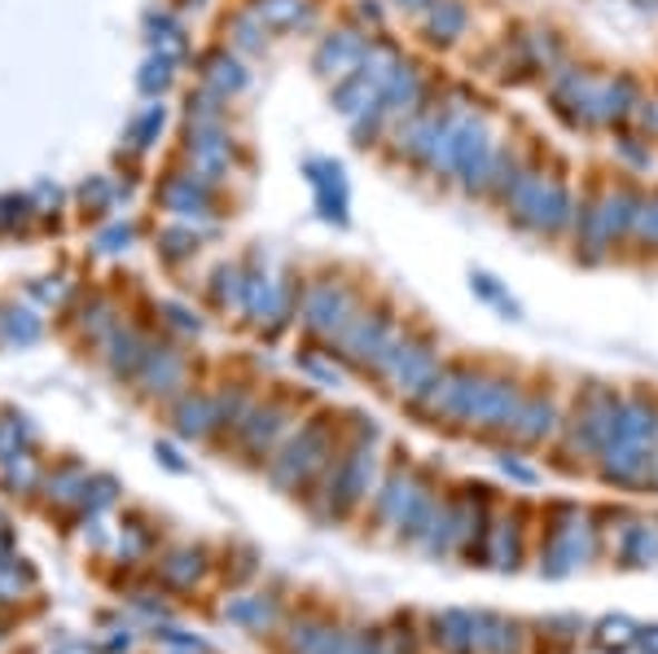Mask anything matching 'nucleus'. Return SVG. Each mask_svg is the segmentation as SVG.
<instances>
[{
    "label": "nucleus",
    "mask_w": 658,
    "mask_h": 654,
    "mask_svg": "<svg viewBox=\"0 0 658 654\" xmlns=\"http://www.w3.org/2000/svg\"><path fill=\"white\" fill-rule=\"evenodd\" d=\"M413 31H418V45H422V49H431V53H452V49H461V45L470 40V31H474V4H470V0H435V4L413 22Z\"/></svg>",
    "instance_id": "obj_12"
},
{
    "label": "nucleus",
    "mask_w": 658,
    "mask_h": 654,
    "mask_svg": "<svg viewBox=\"0 0 658 654\" xmlns=\"http://www.w3.org/2000/svg\"><path fill=\"white\" fill-rule=\"evenodd\" d=\"M347 22H356L369 36H386V27H391V4H386V0H352Z\"/></svg>",
    "instance_id": "obj_23"
},
{
    "label": "nucleus",
    "mask_w": 658,
    "mask_h": 654,
    "mask_svg": "<svg viewBox=\"0 0 658 654\" xmlns=\"http://www.w3.org/2000/svg\"><path fill=\"white\" fill-rule=\"evenodd\" d=\"M601 84L606 71L580 62V58H567L558 71L549 75L540 88H544V101H549V115L571 133V137H601Z\"/></svg>",
    "instance_id": "obj_2"
},
{
    "label": "nucleus",
    "mask_w": 658,
    "mask_h": 654,
    "mask_svg": "<svg viewBox=\"0 0 658 654\" xmlns=\"http://www.w3.org/2000/svg\"><path fill=\"white\" fill-rule=\"evenodd\" d=\"M628 255L658 260V185H646V203H641V216H637V233H632Z\"/></svg>",
    "instance_id": "obj_21"
},
{
    "label": "nucleus",
    "mask_w": 658,
    "mask_h": 654,
    "mask_svg": "<svg viewBox=\"0 0 658 654\" xmlns=\"http://www.w3.org/2000/svg\"><path fill=\"white\" fill-rule=\"evenodd\" d=\"M637 18H658V0H623Z\"/></svg>",
    "instance_id": "obj_26"
},
{
    "label": "nucleus",
    "mask_w": 658,
    "mask_h": 654,
    "mask_svg": "<svg viewBox=\"0 0 658 654\" xmlns=\"http://www.w3.org/2000/svg\"><path fill=\"white\" fill-rule=\"evenodd\" d=\"M610 158H615V172L641 180L658 167V146L650 137H641L637 128H619V133H610Z\"/></svg>",
    "instance_id": "obj_17"
},
{
    "label": "nucleus",
    "mask_w": 658,
    "mask_h": 654,
    "mask_svg": "<svg viewBox=\"0 0 658 654\" xmlns=\"http://www.w3.org/2000/svg\"><path fill=\"white\" fill-rule=\"evenodd\" d=\"M650 92H655V101H658V79H655V84H650Z\"/></svg>",
    "instance_id": "obj_27"
},
{
    "label": "nucleus",
    "mask_w": 658,
    "mask_h": 654,
    "mask_svg": "<svg viewBox=\"0 0 658 654\" xmlns=\"http://www.w3.org/2000/svg\"><path fill=\"white\" fill-rule=\"evenodd\" d=\"M361 312H365V294L343 277H321L303 294V321L325 339H343Z\"/></svg>",
    "instance_id": "obj_5"
},
{
    "label": "nucleus",
    "mask_w": 658,
    "mask_h": 654,
    "mask_svg": "<svg viewBox=\"0 0 658 654\" xmlns=\"http://www.w3.org/2000/svg\"><path fill=\"white\" fill-rule=\"evenodd\" d=\"M439 119L435 128H431V137H426V146L418 149V158L409 163V172L418 176V180H426V185H435V189H452V146H456V128H461V115L465 110H474V106H452L443 92H439ZM483 106V101H479Z\"/></svg>",
    "instance_id": "obj_8"
},
{
    "label": "nucleus",
    "mask_w": 658,
    "mask_h": 654,
    "mask_svg": "<svg viewBox=\"0 0 658 654\" xmlns=\"http://www.w3.org/2000/svg\"><path fill=\"white\" fill-rule=\"evenodd\" d=\"M646 92H650V84L637 71H606L601 106H597V115H601V137H610V133H619V128H632L637 106L646 101Z\"/></svg>",
    "instance_id": "obj_15"
},
{
    "label": "nucleus",
    "mask_w": 658,
    "mask_h": 654,
    "mask_svg": "<svg viewBox=\"0 0 658 654\" xmlns=\"http://www.w3.org/2000/svg\"><path fill=\"white\" fill-rule=\"evenodd\" d=\"M597 203H601V224H606V237H610L615 255H628L641 203H646V180L623 176V172L597 176Z\"/></svg>",
    "instance_id": "obj_6"
},
{
    "label": "nucleus",
    "mask_w": 658,
    "mask_h": 654,
    "mask_svg": "<svg viewBox=\"0 0 658 654\" xmlns=\"http://www.w3.org/2000/svg\"><path fill=\"white\" fill-rule=\"evenodd\" d=\"M198 79H203L212 92H219V97H237V92L251 84V71H246V62H242L237 53L212 49V53L198 58Z\"/></svg>",
    "instance_id": "obj_18"
},
{
    "label": "nucleus",
    "mask_w": 658,
    "mask_h": 654,
    "mask_svg": "<svg viewBox=\"0 0 658 654\" xmlns=\"http://www.w3.org/2000/svg\"><path fill=\"white\" fill-rule=\"evenodd\" d=\"M395 343H400V321H395V312L386 303L382 308H365L347 325V334H343V352L361 364H386Z\"/></svg>",
    "instance_id": "obj_13"
},
{
    "label": "nucleus",
    "mask_w": 658,
    "mask_h": 654,
    "mask_svg": "<svg viewBox=\"0 0 658 654\" xmlns=\"http://www.w3.org/2000/svg\"><path fill=\"white\" fill-rule=\"evenodd\" d=\"M369 45H373V36H369V31H361L356 22H338V27H330V31H321V36H316V49H312V71H316V79L334 84V79H343L347 71H356V67H361V58L369 53Z\"/></svg>",
    "instance_id": "obj_11"
},
{
    "label": "nucleus",
    "mask_w": 658,
    "mask_h": 654,
    "mask_svg": "<svg viewBox=\"0 0 658 654\" xmlns=\"http://www.w3.org/2000/svg\"><path fill=\"white\" fill-rule=\"evenodd\" d=\"M576 198H580V185L571 180L567 163L549 158L544 172L522 189V198L505 212V219H510L513 233H522L531 242L562 246L571 237V224H576Z\"/></svg>",
    "instance_id": "obj_1"
},
{
    "label": "nucleus",
    "mask_w": 658,
    "mask_h": 654,
    "mask_svg": "<svg viewBox=\"0 0 658 654\" xmlns=\"http://www.w3.org/2000/svg\"><path fill=\"white\" fill-rule=\"evenodd\" d=\"M171 79H176V53H154L146 67H141V75H137V84H141V92H149V97H163L167 88H171Z\"/></svg>",
    "instance_id": "obj_22"
},
{
    "label": "nucleus",
    "mask_w": 658,
    "mask_h": 654,
    "mask_svg": "<svg viewBox=\"0 0 658 654\" xmlns=\"http://www.w3.org/2000/svg\"><path fill=\"white\" fill-rule=\"evenodd\" d=\"M163 124H167V110L163 106H146L137 119H132V128H128V141L137 149H149L158 137H163Z\"/></svg>",
    "instance_id": "obj_24"
},
{
    "label": "nucleus",
    "mask_w": 658,
    "mask_h": 654,
    "mask_svg": "<svg viewBox=\"0 0 658 654\" xmlns=\"http://www.w3.org/2000/svg\"><path fill=\"white\" fill-rule=\"evenodd\" d=\"M386 4H391L395 13H404L409 22H418V18H422V13H426V9L435 4V0H386Z\"/></svg>",
    "instance_id": "obj_25"
},
{
    "label": "nucleus",
    "mask_w": 658,
    "mask_h": 654,
    "mask_svg": "<svg viewBox=\"0 0 658 654\" xmlns=\"http://www.w3.org/2000/svg\"><path fill=\"white\" fill-rule=\"evenodd\" d=\"M470 294L479 299V303H488V308H497V312H505L510 321H522V303L510 294V286L501 282V277H492L488 269H470Z\"/></svg>",
    "instance_id": "obj_19"
},
{
    "label": "nucleus",
    "mask_w": 658,
    "mask_h": 654,
    "mask_svg": "<svg viewBox=\"0 0 658 654\" xmlns=\"http://www.w3.org/2000/svg\"><path fill=\"white\" fill-rule=\"evenodd\" d=\"M571 260L585 264V269H601L615 260V246L606 237V224H601V203H597V176H588L580 185V198H576V224H571Z\"/></svg>",
    "instance_id": "obj_9"
},
{
    "label": "nucleus",
    "mask_w": 658,
    "mask_h": 654,
    "mask_svg": "<svg viewBox=\"0 0 658 654\" xmlns=\"http://www.w3.org/2000/svg\"><path fill=\"white\" fill-rule=\"evenodd\" d=\"M224 31H228V40H233V49H242V53H264L268 49V27H264V18H255V9L246 4L242 13H233L228 22H224Z\"/></svg>",
    "instance_id": "obj_20"
},
{
    "label": "nucleus",
    "mask_w": 658,
    "mask_h": 654,
    "mask_svg": "<svg viewBox=\"0 0 658 654\" xmlns=\"http://www.w3.org/2000/svg\"><path fill=\"white\" fill-rule=\"evenodd\" d=\"M439 88H443V79L431 71V62L426 58H418V53H409L395 75L382 84V92L373 97L377 106H382V115L391 119V124H400V119H409L413 110H422L426 101H435Z\"/></svg>",
    "instance_id": "obj_7"
},
{
    "label": "nucleus",
    "mask_w": 658,
    "mask_h": 654,
    "mask_svg": "<svg viewBox=\"0 0 658 654\" xmlns=\"http://www.w3.org/2000/svg\"><path fill=\"white\" fill-rule=\"evenodd\" d=\"M571 53L567 36L549 22H518L501 40V71L505 84H544Z\"/></svg>",
    "instance_id": "obj_4"
},
{
    "label": "nucleus",
    "mask_w": 658,
    "mask_h": 654,
    "mask_svg": "<svg viewBox=\"0 0 658 654\" xmlns=\"http://www.w3.org/2000/svg\"><path fill=\"white\" fill-rule=\"evenodd\" d=\"M251 9L255 18H264L268 31H282V36H303L321 18L316 0H251Z\"/></svg>",
    "instance_id": "obj_16"
},
{
    "label": "nucleus",
    "mask_w": 658,
    "mask_h": 654,
    "mask_svg": "<svg viewBox=\"0 0 658 654\" xmlns=\"http://www.w3.org/2000/svg\"><path fill=\"white\" fill-rule=\"evenodd\" d=\"M501 133L488 106H474L461 115L456 128V146H452V194H461L465 203H483L488 185H492V167L501 154Z\"/></svg>",
    "instance_id": "obj_3"
},
{
    "label": "nucleus",
    "mask_w": 658,
    "mask_h": 654,
    "mask_svg": "<svg viewBox=\"0 0 658 654\" xmlns=\"http://www.w3.org/2000/svg\"><path fill=\"white\" fill-rule=\"evenodd\" d=\"M158 207L176 219H207L216 216V180L198 176L194 167L189 172H167L158 180Z\"/></svg>",
    "instance_id": "obj_14"
},
{
    "label": "nucleus",
    "mask_w": 658,
    "mask_h": 654,
    "mask_svg": "<svg viewBox=\"0 0 658 654\" xmlns=\"http://www.w3.org/2000/svg\"><path fill=\"white\" fill-rule=\"evenodd\" d=\"M303 180L312 185V207L316 216L334 228L352 224V185H347V167L338 158H307L303 163Z\"/></svg>",
    "instance_id": "obj_10"
}]
</instances>
